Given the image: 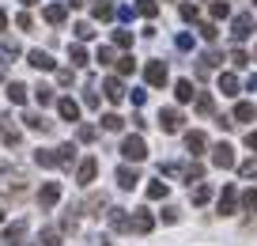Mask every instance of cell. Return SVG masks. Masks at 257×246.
Masks as SVG:
<instances>
[{"mask_svg":"<svg viewBox=\"0 0 257 246\" xmlns=\"http://www.w3.org/2000/svg\"><path fill=\"white\" fill-rule=\"evenodd\" d=\"M23 121H27V129H42V133L49 129V121L42 118V114H23Z\"/></svg>","mask_w":257,"mask_h":246,"instance_id":"obj_26","label":"cell"},{"mask_svg":"<svg viewBox=\"0 0 257 246\" xmlns=\"http://www.w3.org/2000/svg\"><path fill=\"white\" fill-rule=\"evenodd\" d=\"M246 148H253V151H257V129H253V133H246Z\"/></svg>","mask_w":257,"mask_h":246,"instance_id":"obj_53","label":"cell"},{"mask_svg":"<svg viewBox=\"0 0 257 246\" xmlns=\"http://www.w3.org/2000/svg\"><path fill=\"white\" fill-rule=\"evenodd\" d=\"M137 182H140V175L133 167H117V186L121 190H137Z\"/></svg>","mask_w":257,"mask_h":246,"instance_id":"obj_15","label":"cell"},{"mask_svg":"<svg viewBox=\"0 0 257 246\" xmlns=\"http://www.w3.org/2000/svg\"><path fill=\"white\" fill-rule=\"evenodd\" d=\"M0 220H4V208H0Z\"/></svg>","mask_w":257,"mask_h":246,"instance_id":"obj_57","label":"cell"},{"mask_svg":"<svg viewBox=\"0 0 257 246\" xmlns=\"http://www.w3.org/2000/svg\"><path fill=\"white\" fill-rule=\"evenodd\" d=\"M8 103H16V106L27 103V88L23 84H8Z\"/></svg>","mask_w":257,"mask_h":246,"instance_id":"obj_22","label":"cell"},{"mask_svg":"<svg viewBox=\"0 0 257 246\" xmlns=\"http://www.w3.org/2000/svg\"><path fill=\"white\" fill-rule=\"evenodd\" d=\"M242 208H246V212H257V190H246V193H242Z\"/></svg>","mask_w":257,"mask_h":246,"instance_id":"obj_35","label":"cell"},{"mask_svg":"<svg viewBox=\"0 0 257 246\" xmlns=\"http://www.w3.org/2000/svg\"><path fill=\"white\" fill-rule=\"evenodd\" d=\"M182 175H185V182H201V178H204V167H201V163H189Z\"/></svg>","mask_w":257,"mask_h":246,"instance_id":"obj_27","label":"cell"},{"mask_svg":"<svg viewBox=\"0 0 257 246\" xmlns=\"http://www.w3.org/2000/svg\"><path fill=\"white\" fill-rule=\"evenodd\" d=\"M57 114L64 121H80V103L76 99H57Z\"/></svg>","mask_w":257,"mask_h":246,"instance_id":"obj_10","label":"cell"},{"mask_svg":"<svg viewBox=\"0 0 257 246\" xmlns=\"http://www.w3.org/2000/svg\"><path fill=\"white\" fill-rule=\"evenodd\" d=\"M76 38H80V42L95 38V27H91V23H76Z\"/></svg>","mask_w":257,"mask_h":246,"instance_id":"obj_38","label":"cell"},{"mask_svg":"<svg viewBox=\"0 0 257 246\" xmlns=\"http://www.w3.org/2000/svg\"><path fill=\"white\" fill-rule=\"evenodd\" d=\"M174 46H178V49H193V34H178Z\"/></svg>","mask_w":257,"mask_h":246,"instance_id":"obj_49","label":"cell"},{"mask_svg":"<svg viewBox=\"0 0 257 246\" xmlns=\"http://www.w3.org/2000/svg\"><path fill=\"white\" fill-rule=\"evenodd\" d=\"M182 114H178L174 110V106H167V110H159V129H163V133H178V129H182Z\"/></svg>","mask_w":257,"mask_h":246,"instance_id":"obj_4","label":"cell"},{"mask_svg":"<svg viewBox=\"0 0 257 246\" xmlns=\"http://www.w3.org/2000/svg\"><path fill=\"white\" fill-rule=\"evenodd\" d=\"M238 201H242L238 190H234V186H223V193H219V216H231Z\"/></svg>","mask_w":257,"mask_h":246,"instance_id":"obj_8","label":"cell"},{"mask_svg":"<svg viewBox=\"0 0 257 246\" xmlns=\"http://www.w3.org/2000/svg\"><path fill=\"white\" fill-rule=\"evenodd\" d=\"M253 118H257L253 103H238V106H234V121H253Z\"/></svg>","mask_w":257,"mask_h":246,"instance_id":"obj_23","label":"cell"},{"mask_svg":"<svg viewBox=\"0 0 257 246\" xmlns=\"http://www.w3.org/2000/svg\"><path fill=\"white\" fill-rule=\"evenodd\" d=\"M121 155H125L128 163H140V159H148L144 136H125V140H121Z\"/></svg>","mask_w":257,"mask_h":246,"instance_id":"obj_1","label":"cell"},{"mask_svg":"<svg viewBox=\"0 0 257 246\" xmlns=\"http://www.w3.org/2000/svg\"><path fill=\"white\" fill-rule=\"evenodd\" d=\"M238 175H242V178H257V159H246V163H238Z\"/></svg>","mask_w":257,"mask_h":246,"instance_id":"obj_34","label":"cell"},{"mask_svg":"<svg viewBox=\"0 0 257 246\" xmlns=\"http://www.w3.org/2000/svg\"><path fill=\"white\" fill-rule=\"evenodd\" d=\"M4 27H8V16H4V8H0V31H4Z\"/></svg>","mask_w":257,"mask_h":246,"instance_id":"obj_55","label":"cell"},{"mask_svg":"<svg viewBox=\"0 0 257 246\" xmlns=\"http://www.w3.org/2000/svg\"><path fill=\"white\" fill-rule=\"evenodd\" d=\"M42 246H61V231L46 227V231H42Z\"/></svg>","mask_w":257,"mask_h":246,"instance_id":"obj_31","label":"cell"},{"mask_svg":"<svg viewBox=\"0 0 257 246\" xmlns=\"http://www.w3.org/2000/svg\"><path fill=\"white\" fill-rule=\"evenodd\" d=\"M106 205V193H95V197H87V208H91V216H98V208Z\"/></svg>","mask_w":257,"mask_h":246,"instance_id":"obj_41","label":"cell"},{"mask_svg":"<svg viewBox=\"0 0 257 246\" xmlns=\"http://www.w3.org/2000/svg\"><path fill=\"white\" fill-rule=\"evenodd\" d=\"M110 227L113 231H133V220L125 216V208H110Z\"/></svg>","mask_w":257,"mask_h":246,"instance_id":"obj_16","label":"cell"},{"mask_svg":"<svg viewBox=\"0 0 257 246\" xmlns=\"http://www.w3.org/2000/svg\"><path fill=\"white\" fill-rule=\"evenodd\" d=\"M163 223H178V208H163Z\"/></svg>","mask_w":257,"mask_h":246,"instance_id":"obj_50","label":"cell"},{"mask_svg":"<svg viewBox=\"0 0 257 246\" xmlns=\"http://www.w3.org/2000/svg\"><path fill=\"white\" fill-rule=\"evenodd\" d=\"M212 16H216V19H227V16H231L227 0H212Z\"/></svg>","mask_w":257,"mask_h":246,"instance_id":"obj_36","label":"cell"},{"mask_svg":"<svg viewBox=\"0 0 257 246\" xmlns=\"http://www.w3.org/2000/svg\"><path fill=\"white\" fill-rule=\"evenodd\" d=\"M246 88H249V91H257V76H249V79H246Z\"/></svg>","mask_w":257,"mask_h":246,"instance_id":"obj_54","label":"cell"},{"mask_svg":"<svg viewBox=\"0 0 257 246\" xmlns=\"http://www.w3.org/2000/svg\"><path fill=\"white\" fill-rule=\"evenodd\" d=\"M216 34H219L216 23H201V38H204V42H216Z\"/></svg>","mask_w":257,"mask_h":246,"instance_id":"obj_43","label":"cell"},{"mask_svg":"<svg viewBox=\"0 0 257 246\" xmlns=\"http://www.w3.org/2000/svg\"><path fill=\"white\" fill-rule=\"evenodd\" d=\"M167 193H170L167 182H152V186H148V201H163Z\"/></svg>","mask_w":257,"mask_h":246,"instance_id":"obj_24","label":"cell"},{"mask_svg":"<svg viewBox=\"0 0 257 246\" xmlns=\"http://www.w3.org/2000/svg\"><path fill=\"white\" fill-rule=\"evenodd\" d=\"M219 91H223V95H238V76H234V72H223V76H219Z\"/></svg>","mask_w":257,"mask_h":246,"instance_id":"obj_18","label":"cell"},{"mask_svg":"<svg viewBox=\"0 0 257 246\" xmlns=\"http://www.w3.org/2000/svg\"><path fill=\"white\" fill-rule=\"evenodd\" d=\"M185 148H189L193 155H201V151L208 148V136H204L201 129H193V133H185Z\"/></svg>","mask_w":257,"mask_h":246,"instance_id":"obj_12","label":"cell"},{"mask_svg":"<svg viewBox=\"0 0 257 246\" xmlns=\"http://www.w3.org/2000/svg\"><path fill=\"white\" fill-rule=\"evenodd\" d=\"M117 72H121V76H128V72H137V61H133V57H121V61H117Z\"/></svg>","mask_w":257,"mask_h":246,"instance_id":"obj_42","label":"cell"},{"mask_svg":"<svg viewBox=\"0 0 257 246\" xmlns=\"http://www.w3.org/2000/svg\"><path fill=\"white\" fill-rule=\"evenodd\" d=\"M16 27H19V31H31V27H34V19L23 12V16H16Z\"/></svg>","mask_w":257,"mask_h":246,"instance_id":"obj_48","label":"cell"},{"mask_svg":"<svg viewBox=\"0 0 257 246\" xmlns=\"http://www.w3.org/2000/svg\"><path fill=\"white\" fill-rule=\"evenodd\" d=\"M95 61H98V64H113V49H110V46H102V49L95 53Z\"/></svg>","mask_w":257,"mask_h":246,"instance_id":"obj_44","label":"cell"},{"mask_svg":"<svg viewBox=\"0 0 257 246\" xmlns=\"http://www.w3.org/2000/svg\"><path fill=\"white\" fill-rule=\"evenodd\" d=\"M72 159H76V144H61L57 148V167H72Z\"/></svg>","mask_w":257,"mask_h":246,"instance_id":"obj_17","label":"cell"},{"mask_svg":"<svg viewBox=\"0 0 257 246\" xmlns=\"http://www.w3.org/2000/svg\"><path fill=\"white\" fill-rule=\"evenodd\" d=\"M253 4H257V0H253Z\"/></svg>","mask_w":257,"mask_h":246,"instance_id":"obj_59","label":"cell"},{"mask_svg":"<svg viewBox=\"0 0 257 246\" xmlns=\"http://www.w3.org/2000/svg\"><path fill=\"white\" fill-rule=\"evenodd\" d=\"M23 4H38V0H23Z\"/></svg>","mask_w":257,"mask_h":246,"instance_id":"obj_56","label":"cell"},{"mask_svg":"<svg viewBox=\"0 0 257 246\" xmlns=\"http://www.w3.org/2000/svg\"><path fill=\"white\" fill-rule=\"evenodd\" d=\"M57 201H61V186H57V182H46V186L38 190V205H42V208H53Z\"/></svg>","mask_w":257,"mask_h":246,"instance_id":"obj_9","label":"cell"},{"mask_svg":"<svg viewBox=\"0 0 257 246\" xmlns=\"http://www.w3.org/2000/svg\"><path fill=\"white\" fill-rule=\"evenodd\" d=\"M34 163H38V167H57V151H34Z\"/></svg>","mask_w":257,"mask_h":246,"instance_id":"obj_25","label":"cell"},{"mask_svg":"<svg viewBox=\"0 0 257 246\" xmlns=\"http://www.w3.org/2000/svg\"><path fill=\"white\" fill-rule=\"evenodd\" d=\"M212 163H216L219 171H231V167H234V148H231L227 140H219L216 148H212Z\"/></svg>","mask_w":257,"mask_h":246,"instance_id":"obj_3","label":"cell"},{"mask_svg":"<svg viewBox=\"0 0 257 246\" xmlns=\"http://www.w3.org/2000/svg\"><path fill=\"white\" fill-rule=\"evenodd\" d=\"M102 91H106V99H110V103H121V99H125V84H121L117 76H110L102 84Z\"/></svg>","mask_w":257,"mask_h":246,"instance_id":"obj_13","label":"cell"},{"mask_svg":"<svg viewBox=\"0 0 257 246\" xmlns=\"http://www.w3.org/2000/svg\"><path fill=\"white\" fill-rule=\"evenodd\" d=\"M212 110H216L212 95H201V99H197V114H212Z\"/></svg>","mask_w":257,"mask_h":246,"instance_id":"obj_40","label":"cell"},{"mask_svg":"<svg viewBox=\"0 0 257 246\" xmlns=\"http://www.w3.org/2000/svg\"><path fill=\"white\" fill-rule=\"evenodd\" d=\"M113 46L128 49V46H133V34H128V31H113Z\"/></svg>","mask_w":257,"mask_h":246,"instance_id":"obj_39","label":"cell"},{"mask_svg":"<svg viewBox=\"0 0 257 246\" xmlns=\"http://www.w3.org/2000/svg\"><path fill=\"white\" fill-rule=\"evenodd\" d=\"M137 12H140V16H148V19H155V16H159V4H155V0H140Z\"/></svg>","mask_w":257,"mask_h":246,"instance_id":"obj_28","label":"cell"},{"mask_svg":"<svg viewBox=\"0 0 257 246\" xmlns=\"http://www.w3.org/2000/svg\"><path fill=\"white\" fill-rule=\"evenodd\" d=\"M64 16H68V12H64V4H49V8H46V23H53V27H61Z\"/></svg>","mask_w":257,"mask_h":246,"instance_id":"obj_19","label":"cell"},{"mask_svg":"<svg viewBox=\"0 0 257 246\" xmlns=\"http://www.w3.org/2000/svg\"><path fill=\"white\" fill-rule=\"evenodd\" d=\"M68 57H72L76 68H83V64H87V49H83V46H72V49H68Z\"/></svg>","mask_w":257,"mask_h":246,"instance_id":"obj_30","label":"cell"},{"mask_svg":"<svg viewBox=\"0 0 257 246\" xmlns=\"http://www.w3.org/2000/svg\"><path fill=\"white\" fill-rule=\"evenodd\" d=\"M174 95H178V103H189V99L197 95V91H193V84H189V79H178V84H174Z\"/></svg>","mask_w":257,"mask_h":246,"instance_id":"obj_20","label":"cell"},{"mask_svg":"<svg viewBox=\"0 0 257 246\" xmlns=\"http://www.w3.org/2000/svg\"><path fill=\"white\" fill-rule=\"evenodd\" d=\"M249 34H253V19H249V16H234V23H231V38H234V42H246Z\"/></svg>","mask_w":257,"mask_h":246,"instance_id":"obj_6","label":"cell"},{"mask_svg":"<svg viewBox=\"0 0 257 246\" xmlns=\"http://www.w3.org/2000/svg\"><path fill=\"white\" fill-rule=\"evenodd\" d=\"M208 197H212V186H197L193 190V205H208Z\"/></svg>","mask_w":257,"mask_h":246,"instance_id":"obj_32","label":"cell"},{"mask_svg":"<svg viewBox=\"0 0 257 246\" xmlns=\"http://www.w3.org/2000/svg\"><path fill=\"white\" fill-rule=\"evenodd\" d=\"M0 79H4V68H0Z\"/></svg>","mask_w":257,"mask_h":246,"instance_id":"obj_58","label":"cell"},{"mask_svg":"<svg viewBox=\"0 0 257 246\" xmlns=\"http://www.w3.org/2000/svg\"><path fill=\"white\" fill-rule=\"evenodd\" d=\"M27 64H34L38 72H53V57H49L46 49H31V61Z\"/></svg>","mask_w":257,"mask_h":246,"instance_id":"obj_14","label":"cell"},{"mask_svg":"<svg viewBox=\"0 0 257 246\" xmlns=\"http://www.w3.org/2000/svg\"><path fill=\"white\" fill-rule=\"evenodd\" d=\"M178 12H182V19H185V23H197V16H201V12H197V4H182Z\"/></svg>","mask_w":257,"mask_h":246,"instance_id":"obj_37","label":"cell"},{"mask_svg":"<svg viewBox=\"0 0 257 246\" xmlns=\"http://www.w3.org/2000/svg\"><path fill=\"white\" fill-rule=\"evenodd\" d=\"M83 103H87L91 110H98V95H95V91H87V95H83Z\"/></svg>","mask_w":257,"mask_h":246,"instance_id":"obj_52","label":"cell"},{"mask_svg":"<svg viewBox=\"0 0 257 246\" xmlns=\"http://www.w3.org/2000/svg\"><path fill=\"white\" fill-rule=\"evenodd\" d=\"M144 79L152 84V88H167V79H170V72H167V61H148V68H144Z\"/></svg>","mask_w":257,"mask_h":246,"instance_id":"obj_2","label":"cell"},{"mask_svg":"<svg viewBox=\"0 0 257 246\" xmlns=\"http://www.w3.org/2000/svg\"><path fill=\"white\" fill-rule=\"evenodd\" d=\"M148 103V91H133V106H144Z\"/></svg>","mask_w":257,"mask_h":246,"instance_id":"obj_51","label":"cell"},{"mask_svg":"<svg viewBox=\"0 0 257 246\" xmlns=\"http://www.w3.org/2000/svg\"><path fill=\"white\" fill-rule=\"evenodd\" d=\"M76 136H80L83 144H91V140H95L98 133H95V129H91V125H80V133H76Z\"/></svg>","mask_w":257,"mask_h":246,"instance_id":"obj_46","label":"cell"},{"mask_svg":"<svg viewBox=\"0 0 257 246\" xmlns=\"http://www.w3.org/2000/svg\"><path fill=\"white\" fill-rule=\"evenodd\" d=\"M95 175H98V159L87 155L80 167H76V182H80V186H91V182H95Z\"/></svg>","mask_w":257,"mask_h":246,"instance_id":"obj_5","label":"cell"},{"mask_svg":"<svg viewBox=\"0 0 257 246\" xmlns=\"http://www.w3.org/2000/svg\"><path fill=\"white\" fill-rule=\"evenodd\" d=\"M72 68H61V72H57V84H61V88H68V84H72Z\"/></svg>","mask_w":257,"mask_h":246,"instance_id":"obj_47","label":"cell"},{"mask_svg":"<svg viewBox=\"0 0 257 246\" xmlns=\"http://www.w3.org/2000/svg\"><path fill=\"white\" fill-rule=\"evenodd\" d=\"M152 227H155V216L148 212V208H137V216H133V231H137V235H152Z\"/></svg>","mask_w":257,"mask_h":246,"instance_id":"obj_7","label":"cell"},{"mask_svg":"<svg viewBox=\"0 0 257 246\" xmlns=\"http://www.w3.org/2000/svg\"><path fill=\"white\" fill-rule=\"evenodd\" d=\"M27 235V223L23 220H16V223H8L4 227V246H19V238Z\"/></svg>","mask_w":257,"mask_h":246,"instance_id":"obj_11","label":"cell"},{"mask_svg":"<svg viewBox=\"0 0 257 246\" xmlns=\"http://www.w3.org/2000/svg\"><path fill=\"white\" fill-rule=\"evenodd\" d=\"M121 125H125V118H117V114H106L102 118V129H110V133H117Z\"/></svg>","mask_w":257,"mask_h":246,"instance_id":"obj_33","label":"cell"},{"mask_svg":"<svg viewBox=\"0 0 257 246\" xmlns=\"http://www.w3.org/2000/svg\"><path fill=\"white\" fill-rule=\"evenodd\" d=\"M34 99H38L42 106H49V103H53V88H46V84H38V88H34Z\"/></svg>","mask_w":257,"mask_h":246,"instance_id":"obj_29","label":"cell"},{"mask_svg":"<svg viewBox=\"0 0 257 246\" xmlns=\"http://www.w3.org/2000/svg\"><path fill=\"white\" fill-rule=\"evenodd\" d=\"M231 61H234V68H246V64H249V53H242V49H234V53H231Z\"/></svg>","mask_w":257,"mask_h":246,"instance_id":"obj_45","label":"cell"},{"mask_svg":"<svg viewBox=\"0 0 257 246\" xmlns=\"http://www.w3.org/2000/svg\"><path fill=\"white\" fill-rule=\"evenodd\" d=\"M91 16H95V19H102V23H106V19H113V4H110V0H98L95 8H91Z\"/></svg>","mask_w":257,"mask_h":246,"instance_id":"obj_21","label":"cell"}]
</instances>
